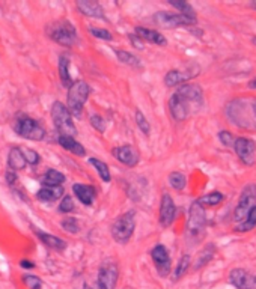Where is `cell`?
<instances>
[{
  "mask_svg": "<svg viewBox=\"0 0 256 289\" xmlns=\"http://www.w3.org/2000/svg\"><path fill=\"white\" fill-rule=\"evenodd\" d=\"M203 106V92L197 85H181L169 99V110L175 121H186Z\"/></svg>",
  "mask_w": 256,
  "mask_h": 289,
  "instance_id": "1",
  "label": "cell"
},
{
  "mask_svg": "<svg viewBox=\"0 0 256 289\" xmlns=\"http://www.w3.org/2000/svg\"><path fill=\"white\" fill-rule=\"evenodd\" d=\"M45 33L51 41H55L62 47H72L74 44H77V31L74 24L68 20L50 23L45 28Z\"/></svg>",
  "mask_w": 256,
  "mask_h": 289,
  "instance_id": "2",
  "label": "cell"
},
{
  "mask_svg": "<svg viewBox=\"0 0 256 289\" xmlns=\"http://www.w3.org/2000/svg\"><path fill=\"white\" fill-rule=\"evenodd\" d=\"M14 131L17 133V136L28 139V140H33V142H39L45 137V128L35 121L33 118L28 116V115H20L15 118L14 121Z\"/></svg>",
  "mask_w": 256,
  "mask_h": 289,
  "instance_id": "3",
  "label": "cell"
},
{
  "mask_svg": "<svg viewBox=\"0 0 256 289\" xmlns=\"http://www.w3.org/2000/svg\"><path fill=\"white\" fill-rule=\"evenodd\" d=\"M51 119H53L55 128L59 136H69L74 137L77 134V128L74 125L72 116L68 112L66 106L61 101H55L51 106Z\"/></svg>",
  "mask_w": 256,
  "mask_h": 289,
  "instance_id": "4",
  "label": "cell"
},
{
  "mask_svg": "<svg viewBox=\"0 0 256 289\" xmlns=\"http://www.w3.org/2000/svg\"><path fill=\"white\" fill-rule=\"evenodd\" d=\"M89 94H91V88L86 82L79 80L72 83V86L68 89V98H66V109L71 113V116L82 115L83 106L89 98Z\"/></svg>",
  "mask_w": 256,
  "mask_h": 289,
  "instance_id": "5",
  "label": "cell"
},
{
  "mask_svg": "<svg viewBox=\"0 0 256 289\" xmlns=\"http://www.w3.org/2000/svg\"><path fill=\"white\" fill-rule=\"evenodd\" d=\"M134 229H136V211L130 209V211L124 213L115 220V223L112 225V236L118 244H127L133 236Z\"/></svg>",
  "mask_w": 256,
  "mask_h": 289,
  "instance_id": "6",
  "label": "cell"
},
{
  "mask_svg": "<svg viewBox=\"0 0 256 289\" xmlns=\"http://www.w3.org/2000/svg\"><path fill=\"white\" fill-rule=\"evenodd\" d=\"M205 226H207V217H205L203 208L197 202H193L187 222V235L192 240H199L205 233Z\"/></svg>",
  "mask_w": 256,
  "mask_h": 289,
  "instance_id": "7",
  "label": "cell"
},
{
  "mask_svg": "<svg viewBox=\"0 0 256 289\" xmlns=\"http://www.w3.org/2000/svg\"><path fill=\"white\" fill-rule=\"evenodd\" d=\"M154 21H156L159 26L166 29H175V28H183V26H193L196 24V18H190L186 17L183 14H170V12H164L160 11L154 15Z\"/></svg>",
  "mask_w": 256,
  "mask_h": 289,
  "instance_id": "8",
  "label": "cell"
},
{
  "mask_svg": "<svg viewBox=\"0 0 256 289\" xmlns=\"http://www.w3.org/2000/svg\"><path fill=\"white\" fill-rule=\"evenodd\" d=\"M119 279V268L115 262H104L98 271L96 289H115Z\"/></svg>",
  "mask_w": 256,
  "mask_h": 289,
  "instance_id": "9",
  "label": "cell"
},
{
  "mask_svg": "<svg viewBox=\"0 0 256 289\" xmlns=\"http://www.w3.org/2000/svg\"><path fill=\"white\" fill-rule=\"evenodd\" d=\"M256 202V186L255 184H249L246 186V189L243 190L237 209H235V220L237 222H243L246 219V216L249 214L250 209L255 206Z\"/></svg>",
  "mask_w": 256,
  "mask_h": 289,
  "instance_id": "10",
  "label": "cell"
},
{
  "mask_svg": "<svg viewBox=\"0 0 256 289\" xmlns=\"http://www.w3.org/2000/svg\"><path fill=\"white\" fill-rule=\"evenodd\" d=\"M151 257L154 260V264H156V268H157L159 274L161 277H167L169 273H170V265H172L167 249L163 244H157L151 250Z\"/></svg>",
  "mask_w": 256,
  "mask_h": 289,
  "instance_id": "11",
  "label": "cell"
},
{
  "mask_svg": "<svg viewBox=\"0 0 256 289\" xmlns=\"http://www.w3.org/2000/svg\"><path fill=\"white\" fill-rule=\"evenodd\" d=\"M234 149L238 155V159L246 164L252 166L255 163V152H256V145L252 139L247 137H238L234 142Z\"/></svg>",
  "mask_w": 256,
  "mask_h": 289,
  "instance_id": "12",
  "label": "cell"
},
{
  "mask_svg": "<svg viewBox=\"0 0 256 289\" xmlns=\"http://www.w3.org/2000/svg\"><path fill=\"white\" fill-rule=\"evenodd\" d=\"M112 152H113V157H115V159L119 163H122V164H125L128 167H134L140 161V154H139V151L134 146H131V145L118 146Z\"/></svg>",
  "mask_w": 256,
  "mask_h": 289,
  "instance_id": "13",
  "label": "cell"
},
{
  "mask_svg": "<svg viewBox=\"0 0 256 289\" xmlns=\"http://www.w3.org/2000/svg\"><path fill=\"white\" fill-rule=\"evenodd\" d=\"M229 282L237 289H256V276L243 268H235L229 274Z\"/></svg>",
  "mask_w": 256,
  "mask_h": 289,
  "instance_id": "14",
  "label": "cell"
},
{
  "mask_svg": "<svg viewBox=\"0 0 256 289\" xmlns=\"http://www.w3.org/2000/svg\"><path fill=\"white\" fill-rule=\"evenodd\" d=\"M175 216H176L175 202H173V199L169 193H164L161 196V202H160V217H159L160 225L163 227H169L173 223Z\"/></svg>",
  "mask_w": 256,
  "mask_h": 289,
  "instance_id": "15",
  "label": "cell"
},
{
  "mask_svg": "<svg viewBox=\"0 0 256 289\" xmlns=\"http://www.w3.org/2000/svg\"><path fill=\"white\" fill-rule=\"evenodd\" d=\"M194 75H197V69H187V71L172 69L164 75V85L167 88L184 85L190 80V78H193Z\"/></svg>",
  "mask_w": 256,
  "mask_h": 289,
  "instance_id": "16",
  "label": "cell"
},
{
  "mask_svg": "<svg viewBox=\"0 0 256 289\" xmlns=\"http://www.w3.org/2000/svg\"><path fill=\"white\" fill-rule=\"evenodd\" d=\"M75 5H77V9H79L86 17L106 20L104 9H102V6L98 2H94V0H79Z\"/></svg>",
  "mask_w": 256,
  "mask_h": 289,
  "instance_id": "17",
  "label": "cell"
},
{
  "mask_svg": "<svg viewBox=\"0 0 256 289\" xmlns=\"http://www.w3.org/2000/svg\"><path fill=\"white\" fill-rule=\"evenodd\" d=\"M32 229H33L35 235L39 238V241H41L44 246L50 247L51 250L64 252V250L66 249V243H65L62 238H59V236L51 235V233H47V232H44V230H41V229H38V227H32Z\"/></svg>",
  "mask_w": 256,
  "mask_h": 289,
  "instance_id": "18",
  "label": "cell"
},
{
  "mask_svg": "<svg viewBox=\"0 0 256 289\" xmlns=\"http://www.w3.org/2000/svg\"><path fill=\"white\" fill-rule=\"evenodd\" d=\"M72 193L79 199L83 205L91 206L96 199V190L92 186H86V184H74Z\"/></svg>",
  "mask_w": 256,
  "mask_h": 289,
  "instance_id": "19",
  "label": "cell"
},
{
  "mask_svg": "<svg viewBox=\"0 0 256 289\" xmlns=\"http://www.w3.org/2000/svg\"><path fill=\"white\" fill-rule=\"evenodd\" d=\"M136 35L142 39V41H146V42H151V44H156V45H161L164 47L167 44L166 38L157 32V31H152V29H148V28H136Z\"/></svg>",
  "mask_w": 256,
  "mask_h": 289,
  "instance_id": "20",
  "label": "cell"
},
{
  "mask_svg": "<svg viewBox=\"0 0 256 289\" xmlns=\"http://www.w3.org/2000/svg\"><path fill=\"white\" fill-rule=\"evenodd\" d=\"M42 187H61L65 182V175L56 169H47L45 173L39 178Z\"/></svg>",
  "mask_w": 256,
  "mask_h": 289,
  "instance_id": "21",
  "label": "cell"
},
{
  "mask_svg": "<svg viewBox=\"0 0 256 289\" xmlns=\"http://www.w3.org/2000/svg\"><path fill=\"white\" fill-rule=\"evenodd\" d=\"M58 143H59L64 149H66L68 152H71V154H74V155H77V157H85V155H86L85 146H83L80 142H77L74 137H69V136H59V137H58Z\"/></svg>",
  "mask_w": 256,
  "mask_h": 289,
  "instance_id": "22",
  "label": "cell"
},
{
  "mask_svg": "<svg viewBox=\"0 0 256 289\" xmlns=\"http://www.w3.org/2000/svg\"><path fill=\"white\" fill-rule=\"evenodd\" d=\"M26 166H28V164H26V160L23 157L21 148H18V146L11 148L9 154H8V167H9V170L18 172V170H23Z\"/></svg>",
  "mask_w": 256,
  "mask_h": 289,
  "instance_id": "23",
  "label": "cell"
},
{
  "mask_svg": "<svg viewBox=\"0 0 256 289\" xmlns=\"http://www.w3.org/2000/svg\"><path fill=\"white\" fill-rule=\"evenodd\" d=\"M64 187H42L36 193V199L41 202H55L64 196Z\"/></svg>",
  "mask_w": 256,
  "mask_h": 289,
  "instance_id": "24",
  "label": "cell"
},
{
  "mask_svg": "<svg viewBox=\"0 0 256 289\" xmlns=\"http://www.w3.org/2000/svg\"><path fill=\"white\" fill-rule=\"evenodd\" d=\"M59 78L64 88H71L72 86V78L69 75V58L66 55H62L59 58Z\"/></svg>",
  "mask_w": 256,
  "mask_h": 289,
  "instance_id": "25",
  "label": "cell"
},
{
  "mask_svg": "<svg viewBox=\"0 0 256 289\" xmlns=\"http://www.w3.org/2000/svg\"><path fill=\"white\" fill-rule=\"evenodd\" d=\"M116 53V58L119 62L128 65V66H134V68H140V59L136 58L133 53H130V51H125V50H115Z\"/></svg>",
  "mask_w": 256,
  "mask_h": 289,
  "instance_id": "26",
  "label": "cell"
},
{
  "mask_svg": "<svg viewBox=\"0 0 256 289\" xmlns=\"http://www.w3.org/2000/svg\"><path fill=\"white\" fill-rule=\"evenodd\" d=\"M223 199H224V196L220 192H213V193H208V194L199 197L196 202L203 208V206H216V205L222 203Z\"/></svg>",
  "mask_w": 256,
  "mask_h": 289,
  "instance_id": "27",
  "label": "cell"
},
{
  "mask_svg": "<svg viewBox=\"0 0 256 289\" xmlns=\"http://www.w3.org/2000/svg\"><path fill=\"white\" fill-rule=\"evenodd\" d=\"M89 163L95 167V170L98 172V175H99V178L102 181H104V182H110V179H112L110 169H109V166L104 161H101L98 159H89Z\"/></svg>",
  "mask_w": 256,
  "mask_h": 289,
  "instance_id": "28",
  "label": "cell"
},
{
  "mask_svg": "<svg viewBox=\"0 0 256 289\" xmlns=\"http://www.w3.org/2000/svg\"><path fill=\"white\" fill-rule=\"evenodd\" d=\"M256 226V205L250 209L249 214L246 216V219L235 227V230L238 232H249Z\"/></svg>",
  "mask_w": 256,
  "mask_h": 289,
  "instance_id": "29",
  "label": "cell"
},
{
  "mask_svg": "<svg viewBox=\"0 0 256 289\" xmlns=\"http://www.w3.org/2000/svg\"><path fill=\"white\" fill-rule=\"evenodd\" d=\"M169 184H170V187L178 190V192H181L186 189L187 186V178L183 175V173H179V172H172L169 175Z\"/></svg>",
  "mask_w": 256,
  "mask_h": 289,
  "instance_id": "30",
  "label": "cell"
},
{
  "mask_svg": "<svg viewBox=\"0 0 256 289\" xmlns=\"http://www.w3.org/2000/svg\"><path fill=\"white\" fill-rule=\"evenodd\" d=\"M214 252H216V247L213 246V244H208L207 247H205L203 250H202V253H200V256H199V259H197V262H196V270H199V268H202L203 265H207L208 262L214 257Z\"/></svg>",
  "mask_w": 256,
  "mask_h": 289,
  "instance_id": "31",
  "label": "cell"
},
{
  "mask_svg": "<svg viewBox=\"0 0 256 289\" xmlns=\"http://www.w3.org/2000/svg\"><path fill=\"white\" fill-rule=\"evenodd\" d=\"M190 262H192V259H190L189 255H184L181 259H179L178 265H176V268H175V273H173V279H175V280H179V279H181V277L187 273V270H189V267H190Z\"/></svg>",
  "mask_w": 256,
  "mask_h": 289,
  "instance_id": "32",
  "label": "cell"
},
{
  "mask_svg": "<svg viewBox=\"0 0 256 289\" xmlns=\"http://www.w3.org/2000/svg\"><path fill=\"white\" fill-rule=\"evenodd\" d=\"M169 5L173 6L175 9H178L179 14L190 17V18H196V12H194L193 6L187 2H173V0H169Z\"/></svg>",
  "mask_w": 256,
  "mask_h": 289,
  "instance_id": "33",
  "label": "cell"
},
{
  "mask_svg": "<svg viewBox=\"0 0 256 289\" xmlns=\"http://www.w3.org/2000/svg\"><path fill=\"white\" fill-rule=\"evenodd\" d=\"M21 152H23V157L26 160V164H31V166H36L41 163V155L31 149V148H21Z\"/></svg>",
  "mask_w": 256,
  "mask_h": 289,
  "instance_id": "34",
  "label": "cell"
},
{
  "mask_svg": "<svg viewBox=\"0 0 256 289\" xmlns=\"http://www.w3.org/2000/svg\"><path fill=\"white\" fill-rule=\"evenodd\" d=\"M134 121H136V124H137V127H139V129L142 131V133L146 134V136H149V133H151V125H149L146 116L139 109H136V112H134Z\"/></svg>",
  "mask_w": 256,
  "mask_h": 289,
  "instance_id": "35",
  "label": "cell"
},
{
  "mask_svg": "<svg viewBox=\"0 0 256 289\" xmlns=\"http://www.w3.org/2000/svg\"><path fill=\"white\" fill-rule=\"evenodd\" d=\"M61 226L62 229H65L68 233H77L80 230V226H79V222L74 217H65L62 222H61Z\"/></svg>",
  "mask_w": 256,
  "mask_h": 289,
  "instance_id": "36",
  "label": "cell"
},
{
  "mask_svg": "<svg viewBox=\"0 0 256 289\" xmlns=\"http://www.w3.org/2000/svg\"><path fill=\"white\" fill-rule=\"evenodd\" d=\"M23 283L29 289H42V280L38 276L32 274H24L23 276Z\"/></svg>",
  "mask_w": 256,
  "mask_h": 289,
  "instance_id": "37",
  "label": "cell"
},
{
  "mask_svg": "<svg viewBox=\"0 0 256 289\" xmlns=\"http://www.w3.org/2000/svg\"><path fill=\"white\" fill-rule=\"evenodd\" d=\"M58 209H59V213H62V214L72 213L74 211V200H72V197L71 196H64Z\"/></svg>",
  "mask_w": 256,
  "mask_h": 289,
  "instance_id": "38",
  "label": "cell"
},
{
  "mask_svg": "<svg viewBox=\"0 0 256 289\" xmlns=\"http://www.w3.org/2000/svg\"><path fill=\"white\" fill-rule=\"evenodd\" d=\"M89 32H91V35H92V36H95V38H98V39H102V41H112V39H113L112 33H110L107 29L91 28V29H89Z\"/></svg>",
  "mask_w": 256,
  "mask_h": 289,
  "instance_id": "39",
  "label": "cell"
},
{
  "mask_svg": "<svg viewBox=\"0 0 256 289\" xmlns=\"http://www.w3.org/2000/svg\"><path fill=\"white\" fill-rule=\"evenodd\" d=\"M91 125L98 131V133H104V131H106V121L104 119H102V116L101 115H92L91 116Z\"/></svg>",
  "mask_w": 256,
  "mask_h": 289,
  "instance_id": "40",
  "label": "cell"
},
{
  "mask_svg": "<svg viewBox=\"0 0 256 289\" xmlns=\"http://www.w3.org/2000/svg\"><path fill=\"white\" fill-rule=\"evenodd\" d=\"M219 139H220V142L224 145V146H234V142H235V139H234V136L229 133V131H220L219 133Z\"/></svg>",
  "mask_w": 256,
  "mask_h": 289,
  "instance_id": "41",
  "label": "cell"
},
{
  "mask_svg": "<svg viewBox=\"0 0 256 289\" xmlns=\"http://www.w3.org/2000/svg\"><path fill=\"white\" fill-rule=\"evenodd\" d=\"M5 176H6V181H8V184H9V186H15V184H17V181H18L17 172H14V170H8Z\"/></svg>",
  "mask_w": 256,
  "mask_h": 289,
  "instance_id": "42",
  "label": "cell"
},
{
  "mask_svg": "<svg viewBox=\"0 0 256 289\" xmlns=\"http://www.w3.org/2000/svg\"><path fill=\"white\" fill-rule=\"evenodd\" d=\"M128 38H130L131 44H133L136 48H139V50H142V48H143V41H142L137 35H128Z\"/></svg>",
  "mask_w": 256,
  "mask_h": 289,
  "instance_id": "43",
  "label": "cell"
},
{
  "mask_svg": "<svg viewBox=\"0 0 256 289\" xmlns=\"http://www.w3.org/2000/svg\"><path fill=\"white\" fill-rule=\"evenodd\" d=\"M20 265H21V268H28V270H32L35 267L33 262H31V260H21Z\"/></svg>",
  "mask_w": 256,
  "mask_h": 289,
  "instance_id": "44",
  "label": "cell"
},
{
  "mask_svg": "<svg viewBox=\"0 0 256 289\" xmlns=\"http://www.w3.org/2000/svg\"><path fill=\"white\" fill-rule=\"evenodd\" d=\"M249 88H250V89H256V77L253 78L252 82H249Z\"/></svg>",
  "mask_w": 256,
  "mask_h": 289,
  "instance_id": "45",
  "label": "cell"
},
{
  "mask_svg": "<svg viewBox=\"0 0 256 289\" xmlns=\"http://www.w3.org/2000/svg\"><path fill=\"white\" fill-rule=\"evenodd\" d=\"M82 289H94V288H91V286H89V285H85V286H83V288H82Z\"/></svg>",
  "mask_w": 256,
  "mask_h": 289,
  "instance_id": "46",
  "label": "cell"
},
{
  "mask_svg": "<svg viewBox=\"0 0 256 289\" xmlns=\"http://www.w3.org/2000/svg\"><path fill=\"white\" fill-rule=\"evenodd\" d=\"M253 110H255V115H256V101H255V104H253Z\"/></svg>",
  "mask_w": 256,
  "mask_h": 289,
  "instance_id": "47",
  "label": "cell"
},
{
  "mask_svg": "<svg viewBox=\"0 0 256 289\" xmlns=\"http://www.w3.org/2000/svg\"><path fill=\"white\" fill-rule=\"evenodd\" d=\"M255 44H256V38H255Z\"/></svg>",
  "mask_w": 256,
  "mask_h": 289,
  "instance_id": "48",
  "label": "cell"
}]
</instances>
